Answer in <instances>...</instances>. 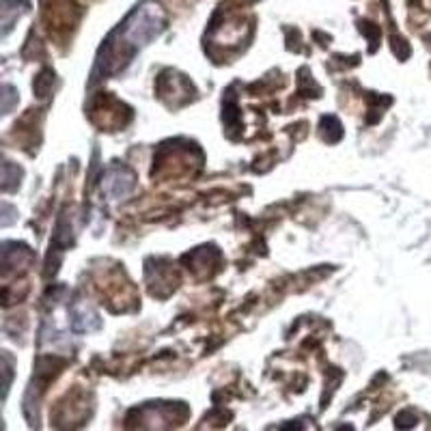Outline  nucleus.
<instances>
[{
  "instance_id": "f257e3e1",
  "label": "nucleus",
  "mask_w": 431,
  "mask_h": 431,
  "mask_svg": "<svg viewBox=\"0 0 431 431\" xmlns=\"http://www.w3.org/2000/svg\"><path fill=\"white\" fill-rule=\"evenodd\" d=\"M132 188H134V177L123 169H113L104 179V190L111 196H115V199L130 194Z\"/></svg>"
}]
</instances>
